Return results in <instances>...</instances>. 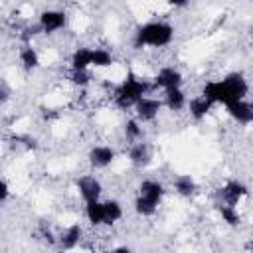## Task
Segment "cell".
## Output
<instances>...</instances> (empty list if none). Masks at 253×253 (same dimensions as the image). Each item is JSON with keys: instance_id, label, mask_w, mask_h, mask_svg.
<instances>
[{"instance_id": "22", "label": "cell", "mask_w": 253, "mask_h": 253, "mask_svg": "<svg viewBox=\"0 0 253 253\" xmlns=\"http://www.w3.org/2000/svg\"><path fill=\"white\" fill-rule=\"evenodd\" d=\"M125 130V138L130 140V142H136L140 136H142V126H140V121L134 117V119H128L123 126Z\"/></svg>"}, {"instance_id": "4", "label": "cell", "mask_w": 253, "mask_h": 253, "mask_svg": "<svg viewBox=\"0 0 253 253\" xmlns=\"http://www.w3.org/2000/svg\"><path fill=\"white\" fill-rule=\"evenodd\" d=\"M148 91V85L144 79H140L138 75H134L132 71L126 73V77L123 79V83L117 87L115 91V103L119 109H130L138 103V99H142Z\"/></svg>"}, {"instance_id": "27", "label": "cell", "mask_w": 253, "mask_h": 253, "mask_svg": "<svg viewBox=\"0 0 253 253\" xmlns=\"http://www.w3.org/2000/svg\"><path fill=\"white\" fill-rule=\"evenodd\" d=\"M6 101H8V87L2 85V103H6Z\"/></svg>"}, {"instance_id": "8", "label": "cell", "mask_w": 253, "mask_h": 253, "mask_svg": "<svg viewBox=\"0 0 253 253\" xmlns=\"http://www.w3.org/2000/svg\"><path fill=\"white\" fill-rule=\"evenodd\" d=\"M75 188L79 192V196L83 198V202H91V200H99L103 194V184L99 178L95 176H79L75 180Z\"/></svg>"}, {"instance_id": "7", "label": "cell", "mask_w": 253, "mask_h": 253, "mask_svg": "<svg viewBox=\"0 0 253 253\" xmlns=\"http://www.w3.org/2000/svg\"><path fill=\"white\" fill-rule=\"evenodd\" d=\"M115 158H117L115 148H111V146H107V144H95V146H91V150L87 152L89 164H91L93 168H97V170H103V168L111 166V164L115 162Z\"/></svg>"}, {"instance_id": "10", "label": "cell", "mask_w": 253, "mask_h": 253, "mask_svg": "<svg viewBox=\"0 0 253 253\" xmlns=\"http://www.w3.org/2000/svg\"><path fill=\"white\" fill-rule=\"evenodd\" d=\"M225 111L239 125H251L253 123V103H249L245 99L225 105Z\"/></svg>"}, {"instance_id": "20", "label": "cell", "mask_w": 253, "mask_h": 253, "mask_svg": "<svg viewBox=\"0 0 253 253\" xmlns=\"http://www.w3.org/2000/svg\"><path fill=\"white\" fill-rule=\"evenodd\" d=\"M103 208H105V225H113L123 217V206L119 200H105Z\"/></svg>"}, {"instance_id": "18", "label": "cell", "mask_w": 253, "mask_h": 253, "mask_svg": "<svg viewBox=\"0 0 253 253\" xmlns=\"http://www.w3.org/2000/svg\"><path fill=\"white\" fill-rule=\"evenodd\" d=\"M174 190H176V194L182 196V198H192V196L196 194L198 186H196V180H194L190 174H180V176H176V180H174Z\"/></svg>"}, {"instance_id": "14", "label": "cell", "mask_w": 253, "mask_h": 253, "mask_svg": "<svg viewBox=\"0 0 253 253\" xmlns=\"http://www.w3.org/2000/svg\"><path fill=\"white\" fill-rule=\"evenodd\" d=\"M162 103L170 111H182L188 105V99H186V93L182 91V87H174V89H166L164 91Z\"/></svg>"}, {"instance_id": "3", "label": "cell", "mask_w": 253, "mask_h": 253, "mask_svg": "<svg viewBox=\"0 0 253 253\" xmlns=\"http://www.w3.org/2000/svg\"><path fill=\"white\" fill-rule=\"evenodd\" d=\"M166 190L164 184L158 180H142L138 186V196L134 198V211L142 217L154 215Z\"/></svg>"}, {"instance_id": "16", "label": "cell", "mask_w": 253, "mask_h": 253, "mask_svg": "<svg viewBox=\"0 0 253 253\" xmlns=\"http://www.w3.org/2000/svg\"><path fill=\"white\" fill-rule=\"evenodd\" d=\"M85 217L91 225H105V208L101 200H91L85 202Z\"/></svg>"}, {"instance_id": "28", "label": "cell", "mask_w": 253, "mask_h": 253, "mask_svg": "<svg viewBox=\"0 0 253 253\" xmlns=\"http://www.w3.org/2000/svg\"><path fill=\"white\" fill-rule=\"evenodd\" d=\"M113 251H126V253H128V251H130V247H126V245H121V247H115Z\"/></svg>"}, {"instance_id": "2", "label": "cell", "mask_w": 253, "mask_h": 253, "mask_svg": "<svg viewBox=\"0 0 253 253\" xmlns=\"http://www.w3.org/2000/svg\"><path fill=\"white\" fill-rule=\"evenodd\" d=\"M174 40V26L168 22H146L136 28L132 36V47H166Z\"/></svg>"}, {"instance_id": "15", "label": "cell", "mask_w": 253, "mask_h": 253, "mask_svg": "<svg viewBox=\"0 0 253 253\" xmlns=\"http://www.w3.org/2000/svg\"><path fill=\"white\" fill-rule=\"evenodd\" d=\"M71 69H89L93 65V47L81 45L71 53Z\"/></svg>"}, {"instance_id": "19", "label": "cell", "mask_w": 253, "mask_h": 253, "mask_svg": "<svg viewBox=\"0 0 253 253\" xmlns=\"http://www.w3.org/2000/svg\"><path fill=\"white\" fill-rule=\"evenodd\" d=\"M81 235H83L81 225H77V223L69 225V227L61 233V237H59V247H61V249H73V247H77V243L81 241Z\"/></svg>"}, {"instance_id": "5", "label": "cell", "mask_w": 253, "mask_h": 253, "mask_svg": "<svg viewBox=\"0 0 253 253\" xmlns=\"http://www.w3.org/2000/svg\"><path fill=\"white\" fill-rule=\"evenodd\" d=\"M38 24L42 28V34H55L59 30L65 28L67 24V14L63 10H55V8H49V10H43L38 18Z\"/></svg>"}, {"instance_id": "11", "label": "cell", "mask_w": 253, "mask_h": 253, "mask_svg": "<svg viewBox=\"0 0 253 253\" xmlns=\"http://www.w3.org/2000/svg\"><path fill=\"white\" fill-rule=\"evenodd\" d=\"M182 81H184V77L176 67H162L154 75V85L160 87L162 91L174 89V87H182Z\"/></svg>"}, {"instance_id": "23", "label": "cell", "mask_w": 253, "mask_h": 253, "mask_svg": "<svg viewBox=\"0 0 253 253\" xmlns=\"http://www.w3.org/2000/svg\"><path fill=\"white\" fill-rule=\"evenodd\" d=\"M109 65H113L111 51L103 47H93V67H109Z\"/></svg>"}, {"instance_id": "6", "label": "cell", "mask_w": 253, "mask_h": 253, "mask_svg": "<svg viewBox=\"0 0 253 253\" xmlns=\"http://www.w3.org/2000/svg\"><path fill=\"white\" fill-rule=\"evenodd\" d=\"M162 101L160 99H154V97H142V99H138V103L132 107L134 109V117L140 121V123H150V121H154L156 117H158V113H160V109H162Z\"/></svg>"}, {"instance_id": "25", "label": "cell", "mask_w": 253, "mask_h": 253, "mask_svg": "<svg viewBox=\"0 0 253 253\" xmlns=\"http://www.w3.org/2000/svg\"><path fill=\"white\" fill-rule=\"evenodd\" d=\"M10 198V186L6 180H0V202H6Z\"/></svg>"}, {"instance_id": "12", "label": "cell", "mask_w": 253, "mask_h": 253, "mask_svg": "<svg viewBox=\"0 0 253 253\" xmlns=\"http://www.w3.org/2000/svg\"><path fill=\"white\" fill-rule=\"evenodd\" d=\"M128 160L136 168L148 166L150 160H152V148H150V144L148 142H140V140L132 142L130 148H128Z\"/></svg>"}, {"instance_id": "24", "label": "cell", "mask_w": 253, "mask_h": 253, "mask_svg": "<svg viewBox=\"0 0 253 253\" xmlns=\"http://www.w3.org/2000/svg\"><path fill=\"white\" fill-rule=\"evenodd\" d=\"M69 81L77 87H87L89 81H91V75L87 69H71V75H69Z\"/></svg>"}, {"instance_id": "26", "label": "cell", "mask_w": 253, "mask_h": 253, "mask_svg": "<svg viewBox=\"0 0 253 253\" xmlns=\"http://www.w3.org/2000/svg\"><path fill=\"white\" fill-rule=\"evenodd\" d=\"M170 6H174V8H184V6H188V2L190 0H166Z\"/></svg>"}, {"instance_id": "13", "label": "cell", "mask_w": 253, "mask_h": 253, "mask_svg": "<svg viewBox=\"0 0 253 253\" xmlns=\"http://www.w3.org/2000/svg\"><path fill=\"white\" fill-rule=\"evenodd\" d=\"M211 107H213V103H211L208 97H204V95H198V97L190 99V103H188L190 117H192L194 121H198V123L208 117V113L211 111Z\"/></svg>"}, {"instance_id": "17", "label": "cell", "mask_w": 253, "mask_h": 253, "mask_svg": "<svg viewBox=\"0 0 253 253\" xmlns=\"http://www.w3.org/2000/svg\"><path fill=\"white\" fill-rule=\"evenodd\" d=\"M18 57H20V63H22V67H24L26 71H36V69L40 67V53H38L36 47H32L30 43H26V45L20 47Z\"/></svg>"}, {"instance_id": "21", "label": "cell", "mask_w": 253, "mask_h": 253, "mask_svg": "<svg viewBox=\"0 0 253 253\" xmlns=\"http://www.w3.org/2000/svg\"><path fill=\"white\" fill-rule=\"evenodd\" d=\"M217 211H219L221 219H223L227 225H231V227L239 225L241 217H239V211H237V208H235V206H229V204L219 202V204H217Z\"/></svg>"}, {"instance_id": "9", "label": "cell", "mask_w": 253, "mask_h": 253, "mask_svg": "<svg viewBox=\"0 0 253 253\" xmlns=\"http://www.w3.org/2000/svg\"><path fill=\"white\" fill-rule=\"evenodd\" d=\"M249 188L239 182V180H227L221 188H219V198L223 204H229V206H237L245 196H247Z\"/></svg>"}, {"instance_id": "1", "label": "cell", "mask_w": 253, "mask_h": 253, "mask_svg": "<svg viewBox=\"0 0 253 253\" xmlns=\"http://www.w3.org/2000/svg\"><path fill=\"white\" fill-rule=\"evenodd\" d=\"M249 93V83L241 71H231L223 79L208 81L202 87V95L208 97L213 105H229L245 99Z\"/></svg>"}]
</instances>
